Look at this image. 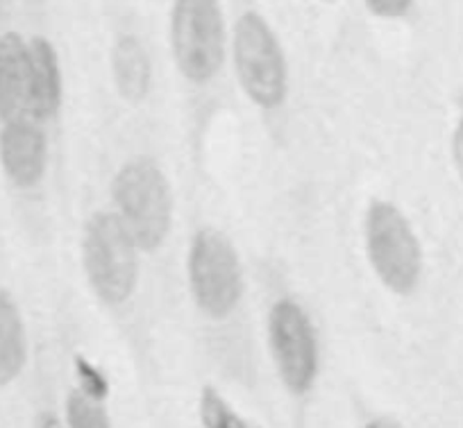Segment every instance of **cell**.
<instances>
[{
	"label": "cell",
	"mask_w": 463,
	"mask_h": 428,
	"mask_svg": "<svg viewBox=\"0 0 463 428\" xmlns=\"http://www.w3.org/2000/svg\"><path fill=\"white\" fill-rule=\"evenodd\" d=\"M111 200L141 252H155L166 243L175 202L171 181L153 157H135L116 171Z\"/></svg>",
	"instance_id": "6da1fadb"
},
{
	"label": "cell",
	"mask_w": 463,
	"mask_h": 428,
	"mask_svg": "<svg viewBox=\"0 0 463 428\" xmlns=\"http://www.w3.org/2000/svg\"><path fill=\"white\" fill-rule=\"evenodd\" d=\"M139 245L116 211H96L84 225L82 265L93 295L121 306L139 284Z\"/></svg>",
	"instance_id": "7a4b0ae2"
},
{
	"label": "cell",
	"mask_w": 463,
	"mask_h": 428,
	"mask_svg": "<svg viewBox=\"0 0 463 428\" xmlns=\"http://www.w3.org/2000/svg\"><path fill=\"white\" fill-rule=\"evenodd\" d=\"M366 256L386 291L407 297L422 279V245L402 209L389 200H373L364 222Z\"/></svg>",
	"instance_id": "3957f363"
},
{
	"label": "cell",
	"mask_w": 463,
	"mask_h": 428,
	"mask_svg": "<svg viewBox=\"0 0 463 428\" xmlns=\"http://www.w3.org/2000/svg\"><path fill=\"white\" fill-rule=\"evenodd\" d=\"M232 60L243 93L261 109H278L288 96L282 43L260 12H243L234 25Z\"/></svg>",
	"instance_id": "277c9868"
},
{
	"label": "cell",
	"mask_w": 463,
	"mask_h": 428,
	"mask_svg": "<svg viewBox=\"0 0 463 428\" xmlns=\"http://www.w3.org/2000/svg\"><path fill=\"white\" fill-rule=\"evenodd\" d=\"M189 291L200 313L209 320H225L243 297V267L237 247L213 227L195 231L186 256Z\"/></svg>",
	"instance_id": "5b68a950"
},
{
	"label": "cell",
	"mask_w": 463,
	"mask_h": 428,
	"mask_svg": "<svg viewBox=\"0 0 463 428\" xmlns=\"http://www.w3.org/2000/svg\"><path fill=\"white\" fill-rule=\"evenodd\" d=\"M171 51L177 70L191 84H207L216 78L227 52L225 16L218 0L173 3Z\"/></svg>",
	"instance_id": "8992f818"
},
{
	"label": "cell",
	"mask_w": 463,
	"mask_h": 428,
	"mask_svg": "<svg viewBox=\"0 0 463 428\" xmlns=\"http://www.w3.org/2000/svg\"><path fill=\"white\" fill-rule=\"evenodd\" d=\"M269 345L284 387L307 395L320 372V347L314 322L298 302L279 300L270 306Z\"/></svg>",
	"instance_id": "52a82bcc"
},
{
	"label": "cell",
	"mask_w": 463,
	"mask_h": 428,
	"mask_svg": "<svg viewBox=\"0 0 463 428\" xmlns=\"http://www.w3.org/2000/svg\"><path fill=\"white\" fill-rule=\"evenodd\" d=\"M0 166L19 189H34L48 168V141L43 129L28 118L3 123Z\"/></svg>",
	"instance_id": "ba28073f"
},
{
	"label": "cell",
	"mask_w": 463,
	"mask_h": 428,
	"mask_svg": "<svg viewBox=\"0 0 463 428\" xmlns=\"http://www.w3.org/2000/svg\"><path fill=\"white\" fill-rule=\"evenodd\" d=\"M30 114V51L19 33L0 34V123Z\"/></svg>",
	"instance_id": "9c48e42d"
},
{
	"label": "cell",
	"mask_w": 463,
	"mask_h": 428,
	"mask_svg": "<svg viewBox=\"0 0 463 428\" xmlns=\"http://www.w3.org/2000/svg\"><path fill=\"white\" fill-rule=\"evenodd\" d=\"M30 51V116L48 120L64 102V78L55 46L46 37H33Z\"/></svg>",
	"instance_id": "30bf717a"
},
{
	"label": "cell",
	"mask_w": 463,
	"mask_h": 428,
	"mask_svg": "<svg viewBox=\"0 0 463 428\" xmlns=\"http://www.w3.org/2000/svg\"><path fill=\"white\" fill-rule=\"evenodd\" d=\"M111 75L118 96L130 105H139L153 84V66L146 46L135 34H121L111 48Z\"/></svg>",
	"instance_id": "8fae6325"
},
{
	"label": "cell",
	"mask_w": 463,
	"mask_h": 428,
	"mask_svg": "<svg viewBox=\"0 0 463 428\" xmlns=\"http://www.w3.org/2000/svg\"><path fill=\"white\" fill-rule=\"evenodd\" d=\"M28 365V333L14 297L0 291V387H7Z\"/></svg>",
	"instance_id": "7c38bea8"
},
{
	"label": "cell",
	"mask_w": 463,
	"mask_h": 428,
	"mask_svg": "<svg viewBox=\"0 0 463 428\" xmlns=\"http://www.w3.org/2000/svg\"><path fill=\"white\" fill-rule=\"evenodd\" d=\"M203 428H255L225 401L213 386H204L198 404Z\"/></svg>",
	"instance_id": "4fadbf2b"
},
{
	"label": "cell",
	"mask_w": 463,
	"mask_h": 428,
	"mask_svg": "<svg viewBox=\"0 0 463 428\" xmlns=\"http://www.w3.org/2000/svg\"><path fill=\"white\" fill-rule=\"evenodd\" d=\"M66 423L69 428H111L109 414L100 399H93L87 392L71 390L66 396Z\"/></svg>",
	"instance_id": "5bb4252c"
},
{
	"label": "cell",
	"mask_w": 463,
	"mask_h": 428,
	"mask_svg": "<svg viewBox=\"0 0 463 428\" xmlns=\"http://www.w3.org/2000/svg\"><path fill=\"white\" fill-rule=\"evenodd\" d=\"M75 377L80 381V390L87 392L93 399H107V395H109V381H107L105 374L91 360H87L84 356H75Z\"/></svg>",
	"instance_id": "9a60e30c"
},
{
	"label": "cell",
	"mask_w": 463,
	"mask_h": 428,
	"mask_svg": "<svg viewBox=\"0 0 463 428\" xmlns=\"http://www.w3.org/2000/svg\"><path fill=\"white\" fill-rule=\"evenodd\" d=\"M375 19L382 21H398L411 12L413 0H364Z\"/></svg>",
	"instance_id": "2e32d148"
},
{
	"label": "cell",
	"mask_w": 463,
	"mask_h": 428,
	"mask_svg": "<svg viewBox=\"0 0 463 428\" xmlns=\"http://www.w3.org/2000/svg\"><path fill=\"white\" fill-rule=\"evenodd\" d=\"M449 150H452L454 171H457L458 180H461L463 184V116L458 118L457 127H454L452 132V145H449Z\"/></svg>",
	"instance_id": "e0dca14e"
},
{
	"label": "cell",
	"mask_w": 463,
	"mask_h": 428,
	"mask_svg": "<svg viewBox=\"0 0 463 428\" xmlns=\"http://www.w3.org/2000/svg\"><path fill=\"white\" fill-rule=\"evenodd\" d=\"M34 428H64V426H61L60 417H57L55 413H42Z\"/></svg>",
	"instance_id": "ac0fdd59"
},
{
	"label": "cell",
	"mask_w": 463,
	"mask_h": 428,
	"mask_svg": "<svg viewBox=\"0 0 463 428\" xmlns=\"http://www.w3.org/2000/svg\"><path fill=\"white\" fill-rule=\"evenodd\" d=\"M364 428H404V426L393 417H375L371 419Z\"/></svg>",
	"instance_id": "d6986e66"
},
{
	"label": "cell",
	"mask_w": 463,
	"mask_h": 428,
	"mask_svg": "<svg viewBox=\"0 0 463 428\" xmlns=\"http://www.w3.org/2000/svg\"><path fill=\"white\" fill-rule=\"evenodd\" d=\"M0 12H3V0H0Z\"/></svg>",
	"instance_id": "ffe728a7"
},
{
	"label": "cell",
	"mask_w": 463,
	"mask_h": 428,
	"mask_svg": "<svg viewBox=\"0 0 463 428\" xmlns=\"http://www.w3.org/2000/svg\"><path fill=\"white\" fill-rule=\"evenodd\" d=\"M37 3H43V0H37Z\"/></svg>",
	"instance_id": "44dd1931"
}]
</instances>
